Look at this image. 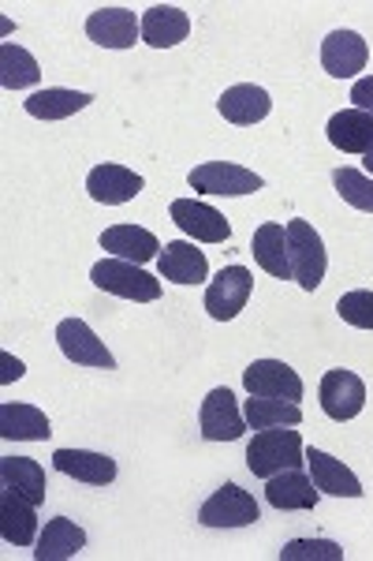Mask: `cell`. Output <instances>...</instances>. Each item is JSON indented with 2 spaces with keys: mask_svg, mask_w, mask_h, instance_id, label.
<instances>
[{
  "mask_svg": "<svg viewBox=\"0 0 373 561\" xmlns=\"http://www.w3.org/2000/svg\"><path fill=\"white\" fill-rule=\"evenodd\" d=\"M168 214H172V221L198 243H229L232 240L229 217L221 210H213L209 203H198V198H176V203L168 206Z\"/></svg>",
  "mask_w": 373,
  "mask_h": 561,
  "instance_id": "10",
  "label": "cell"
},
{
  "mask_svg": "<svg viewBox=\"0 0 373 561\" xmlns=\"http://www.w3.org/2000/svg\"><path fill=\"white\" fill-rule=\"evenodd\" d=\"M370 60V45L362 42V34L354 31H333L322 42V68L333 79H354Z\"/></svg>",
  "mask_w": 373,
  "mask_h": 561,
  "instance_id": "14",
  "label": "cell"
},
{
  "mask_svg": "<svg viewBox=\"0 0 373 561\" xmlns=\"http://www.w3.org/2000/svg\"><path fill=\"white\" fill-rule=\"evenodd\" d=\"M0 479H4V486H12L15 494H23L34 505H42L45 491H49L42 465L34 457H4L0 460Z\"/></svg>",
  "mask_w": 373,
  "mask_h": 561,
  "instance_id": "28",
  "label": "cell"
},
{
  "mask_svg": "<svg viewBox=\"0 0 373 561\" xmlns=\"http://www.w3.org/2000/svg\"><path fill=\"white\" fill-rule=\"evenodd\" d=\"M217 108H221V116L229 124H235V128H250V124H258V121H266V116H269L272 98H269L266 87L240 83V87L224 90Z\"/></svg>",
  "mask_w": 373,
  "mask_h": 561,
  "instance_id": "18",
  "label": "cell"
},
{
  "mask_svg": "<svg viewBox=\"0 0 373 561\" xmlns=\"http://www.w3.org/2000/svg\"><path fill=\"white\" fill-rule=\"evenodd\" d=\"M102 251H108L113 259H127L135 266H142V262L161 255V240L150 229H139V225H113V229L102 232Z\"/></svg>",
  "mask_w": 373,
  "mask_h": 561,
  "instance_id": "21",
  "label": "cell"
},
{
  "mask_svg": "<svg viewBox=\"0 0 373 561\" xmlns=\"http://www.w3.org/2000/svg\"><path fill=\"white\" fill-rule=\"evenodd\" d=\"M306 460L303 449V434L299 431H284V427H269L258 431L254 442L247 446V468L258 479H272L288 468H299Z\"/></svg>",
  "mask_w": 373,
  "mask_h": 561,
  "instance_id": "1",
  "label": "cell"
},
{
  "mask_svg": "<svg viewBox=\"0 0 373 561\" xmlns=\"http://www.w3.org/2000/svg\"><path fill=\"white\" fill-rule=\"evenodd\" d=\"M38 505L26 502L23 494H15L12 486H4V494H0V536L4 542H12V547H31V542H38Z\"/></svg>",
  "mask_w": 373,
  "mask_h": 561,
  "instance_id": "16",
  "label": "cell"
},
{
  "mask_svg": "<svg viewBox=\"0 0 373 561\" xmlns=\"http://www.w3.org/2000/svg\"><path fill=\"white\" fill-rule=\"evenodd\" d=\"M42 79V68L23 45L4 42L0 45V87L4 90H26Z\"/></svg>",
  "mask_w": 373,
  "mask_h": 561,
  "instance_id": "30",
  "label": "cell"
},
{
  "mask_svg": "<svg viewBox=\"0 0 373 561\" xmlns=\"http://www.w3.org/2000/svg\"><path fill=\"white\" fill-rule=\"evenodd\" d=\"M254 293V277L247 266H224L206 288V311L217 322H232L247 307Z\"/></svg>",
  "mask_w": 373,
  "mask_h": 561,
  "instance_id": "6",
  "label": "cell"
},
{
  "mask_svg": "<svg viewBox=\"0 0 373 561\" xmlns=\"http://www.w3.org/2000/svg\"><path fill=\"white\" fill-rule=\"evenodd\" d=\"M94 102V94H86V90H68V87H45L38 94H31L23 102L26 113L34 116V121H68V116L83 113V108Z\"/></svg>",
  "mask_w": 373,
  "mask_h": 561,
  "instance_id": "24",
  "label": "cell"
},
{
  "mask_svg": "<svg viewBox=\"0 0 373 561\" xmlns=\"http://www.w3.org/2000/svg\"><path fill=\"white\" fill-rule=\"evenodd\" d=\"M250 255L266 270L269 277L288 280L291 277V259H288V229L280 221H266L261 229H254Z\"/></svg>",
  "mask_w": 373,
  "mask_h": 561,
  "instance_id": "25",
  "label": "cell"
},
{
  "mask_svg": "<svg viewBox=\"0 0 373 561\" xmlns=\"http://www.w3.org/2000/svg\"><path fill=\"white\" fill-rule=\"evenodd\" d=\"M190 34V20L184 8L176 4H153L145 8L142 15V42L153 45V49H172V45L187 42Z\"/></svg>",
  "mask_w": 373,
  "mask_h": 561,
  "instance_id": "22",
  "label": "cell"
},
{
  "mask_svg": "<svg viewBox=\"0 0 373 561\" xmlns=\"http://www.w3.org/2000/svg\"><path fill=\"white\" fill-rule=\"evenodd\" d=\"M57 345L79 367H102V370L116 367V356L105 348V341H97V333L83 319H63L57 325Z\"/></svg>",
  "mask_w": 373,
  "mask_h": 561,
  "instance_id": "12",
  "label": "cell"
},
{
  "mask_svg": "<svg viewBox=\"0 0 373 561\" xmlns=\"http://www.w3.org/2000/svg\"><path fill=\"white\" fill-rule=\"evenodd\" d=\"M158 270H161V277L172 280V285H202V280L209 277L206 255L187 240L165 243V251L158 255Z\"/></svg>",
  "mask_w": 373,
  "mask_h": 561,
  "instance_id": "19",
  "label": "cell"
},
{
  "mask_svg": "<svg viewBox=\"0 0 373 561\" xmlns=\"http://www.w3.org/2000/svg\"><path fill=\"white\" fill-rule=\"evenodd\" d=\"M322 491L314 486L311 476H303L299 468H288V472L266 479V502L272 510L280 513H303V510H314Z\"/></svg>",
  "mask_w": 373,
  "mask_h": 561,
  "instance_id": "15",
  "label": "cell"
},
{
  "mask_svg": "<svg viewBox=\"0 0 373 561\" xmlns=\"http://www.w3.org/2000/svg\"><path fill=\"white\" fill-rule=\"evenodd\" d=\"M322 409L329 420L336 423H348L354 420V415L362 412V404H366V382H362L354 370H343V367H336V370H325V378H322Z\"/></svg>",
  "mask_w": 373,
  "mask_h": 561,
  "instance_id": "9",
  "label": "cell"
},
{
  "mask_svg": "<svg viewBox=\"0 0 373 561\" xmlns=\"http://www.w3.org/2000/svg\"><path fill=\"white\" fill-rule=\"evenodd\" d=\"M198 423H202L206 442H235L247 431V415L240 412V401H235V393L229 386L209 389L202 412H198Z\"/></svg>",
  "mask_w": 373,
  "mask_h": 561,
  "instance_id": "7",
  "label": "cell"
},
{
  "mask_svg": "<svg viewBox=\"0 0 373 561\" xmlns=\"http://www.w3.org/2000/svg\"><path fill=\"white\" fill-rule=\"evenodd\" d=\"M261 517L258 502H254V494L243 491L240 483H224L221 491H213L202 502V510H198V524H206V528H247Z\"/></svg>",
  "mask_w": 373,
  "mask_h": 561,
  "instance_id": "5",
  "label": "cell"
},
{
  "mask_svg": "<svg viewBox=\"0 0 373 561\" xmlns=\"http://www.w3.org/2000/svg\"><path fill=\"white\" fill-rule=\"evenodd\" d=\"M86 38L102 49H131L142 38V20L131 8H97L86 20Z\"/></svg>",
  "mask_w": 373,
  "mask_h": 561,
  "instance_id": "11",
  "label": "cell"
},
{
  "mask_svg": "<svg viewBox=\"0 0 373 561\" xmlns=\"http://www.w3.org/2000/svg\"><path fill=\"white\" fill-rule=\"evenodd\" d=\"M340 561L343 550L336 547L333 539H291L284 550H280V561Z\"/></svg>",
  "mask_w": 373,
  "mask_h": 561,
  "instance_id": "33",
  "label": "cell"
},
{
  "mask_svg": "<svg viewBox=\"0 0 373 561\" xmlns=\"http://www.w3.org/2000/svg\"><path fill=\"white\" fill-rule=\"evenodd\" d=\"M288 229V259H291V277L299 280V288L314 293L325 280V266H329V255H325V243L317 237V229L303 217L284 225Z\"/></svg>",
  "mask_w": 373,
  "mask_h": 561,
  "instance_id": "3",
  "label": "cell"
},
{
  "mask_svg": "<svg viewBox=\"0 0 373 561\" xmlns=\"http://www.w3.org/2000/svg\"><path fill=\"white\" fill-rule=\"evenodd\" d=\"M145 187V180L135 173V169H124L116 165V161H105V165H94L86 176V192L94 203L102 206H124L131 203L135 195H139Z\"/></svg>",
  "mask_w": 373,
  "mask_h": 561,
  "instance_id": "13",
  "label": "cell"
},
{
  "mask_svg": "<svg viewBox=\"0 0 373 561\" xmlns=\"http://www.w3.org/2000/svg\"><path fill=\"white\" fill-rule=\"evenodd\" d=\"M90 280H94L97 288H105V293L120 296V300H135V304H153L161 300V280L150 277L142 266H135V262L127 259H102L94 262V270H90Z\"/></svg>",
  "mask_w": 373,
  "mask_h": 561,
  "instance_id": "2",
  "label": "cell"
},
{
  "mask_svg": "<svg viewBox=\"0 0 373 561\" xmlns=\"http://www.w3.org/2000/svg\"><path fill=\"white\" fill-rule=\"evenodd\" d=\"M351 102L354 108H362V113H373V76H362L359 83L351 87Z\"/></svg>",
  "mask_w": 373,
  "mask_h": 561,
  "instance_id": "34",
  "label": "cell"
},
{
  "mask_svg": "<svg viewBox=\"0 0 373 561\" xmlns=\"http://www.w3.org/2000/svg\"><path fill=\"white\" fill-rule=\"evenodd\" d=\"M336 314H340L348 325H359V330H373V293L370 288H354V293H343L340 304H336Z\"/></svg>",
  "mask_w": 373,
  "mask_h": 561,
  "instance_id": "32",
  "label": "cell"
},
{
  "mask_svg": "<svg viewBox=\"0 0 373 561\" xmlns=\"http://www.w3.org/2000/svg\"><path fill=\"white\" fill-rule=\"evenodd\" d=\"M366 173H370V176H373V150H370V153H366Z\"/></svg>",
  "mask_w": 373,
  "mask_h": 561,
  "instance_id": "36",
  "label": "cell"
},
{
  "mask_svg": "<svg viewBox=\"0 0 373 561\" xmlns=\"http://www.w3.org/2000/svg\"><path fill=\"white\" fill-rule=\"evenodd\" d=\"M53 468L90 486H108L116 479V460L105 454H90V449H57Z\"/></svg>",
  "mask_w": 373,
  "mask_h": 561,
  "instance_id": "23",
  "label": "cell"
},
{
  "mask_svg": "<svg viewBox=\"0 0 373 561\" xmlns=\"http://www.w3.org/2000/svg\"><path fill=\"white\" fill-rule=\"evenodd\" d=\"M306 468H311V479L322 494H333V497H362L366 494L359 483V476H354L343 460L325 454V449H306Z\"/></svg>",
  "mask_w": 373,
  "mask_h": 561,
  "instance_id": "17",
  "label": "cell"
},
{
  "mask_svg": "<svg viewBox=\"0 0 373 561\" xmlns=\"http://www.w3.org/2000/svg\"><path fill=\"white\" fill-rule=\"evenodd\" d=\"M187 184L202 195H254L266 187V180L254 169L235 165V161H206V165L190 169Z\"/></svg>",
  "mask_w": 373,
  "mask_h": 561,
  "instance_id": "4",
  "label": "cell"
},
{
  "mask_svg": "<svg viewBox=\"0 0 373 561\" xmlns=\"http://www.w3.org/2000/svg\"><path fill=\"white\" fill-rule=\"evenodd\" d=\"M333 184L343 203H351L354 210H362V214H373V176L370 173H359V169L343 165L333 173Z\"/></svg>",
  "mask_w": 373,
  "mask_h": 561,
  "instance_id": "31",
  "label": "cell"
},
{
  "mask_svg": "<svg viewBox=\"0 0 373 561\" xmlns=\"http://www.w3.org/2000/svg\"><path fill=\"white\" fill-rule=\"evenodd\" d=\"M243 389L250 397H272V401H303V378L280 359H254L243 370Z\"/></svg>",
  "mask_w": 373,
  "mask_h": 561,
  "instance_id": "8",
  "label": "cell"
},
{
  "mask_svg": "<svg viewBox=\"0 0 373 561\" xmlns=\"http://www.w3.org/2000/svg\"><path fill=\"white\" fill-rule=\"evenodd\" d=\"M49 415L34 404H0V438L8 442H45L49 438Z\"/></svg>",
  "mask_w": 373,
  "mask_h": 561,
  "instance_id": "26",
  "label": "cell"
},
{
  "mask_svg": "<svg viewBox=\"0 0 373 561\" xmlns=\"http://www.w3.org/2000/svg\"><path fill=\"white\" fill-rule=\"evenodd\" d=\"M250 431H269V427H299L303 423V409L291 401H272V397H250L243 404Z\"/></svg>",
  "mask_w": 373,
  "mask_h": 561,
  "instance_id": "29",
  "label": "cell"
},
{
  "mask_svg": "<svg viewBox=\"0 0 373 561\" xmlns=\"http://www.w3.org/2000/svg\"><path fill=\"white\" fill-rule=\"evenodd\" d=\"M329 142L343 153H366L373 150V113H362V108H340V113L329 116Z\"/></svg>",
  "mask_w": 373,
  "mask_h": 561,
  "instance_id": "20",
  "label": "cell"
},
{
  "mask_svg": "<svg viewBox=\"0 0 373 561\" xmlns=\"http://www.w3.org/2000/svg\"><path fill=\"white\" fill-rule=\"evenodd\" d=\"M34 558L38 561H63V558H75L79 550L86 547V531L79 528L75 520L68 517H53L49 524H45V531L38 536V542H34Z\"/></svg>",
  "mask_w": 373,
  "mask_h": 561,
  "instance_id": "27",
  "label": "cell"
},
{
  "mask_svg": "<svg viewBox=\"0 0 373 561\" xmlns=\"http://www.w3.org/2000/svg\"><path fill=\"white\" fill-rule=\"evenodd\" d=\"M0 364H4V375H0V382H12V378H23V364H20V359L8 356V352L0 356Z\"/></svg>",
  "mask_w": 373,
  "mask_h": 561,
  "instance_id": "35",
  "label": "cell"
}]
</instances>
